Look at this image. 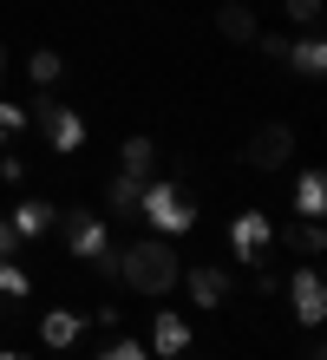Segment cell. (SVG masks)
<instances>
[{
  "label": "cell",
  "mask_w": 327,
  "mask_h": 360,
  "mask_svg": "<svg viewBox=\"0 0 327 360\" xmlns=\"http://www.w3.org/2000/svg\"><path fill=\"white\" fill-rule=\"evenodd\" d=\"M79 334H85V314H79V308L39 314V341H46V347H79Z\"/></svg>",
  "instance_id": "cell-11"
},
{
  "label": "cell",
  "mask_w": 327,
  "mask_h": 360,
  "mask_svg": "<svg viewBox=\"0 0 327 360\" xmlns=\"http://www.w3.org/2000/svg\"><path fill=\"white\" fill-rule=\"evenodd\" d=\"M150 354H158V360H184L190 354V321H184L177 308L150 314Z\"/></svg>",
  "instance_id": "cell-8"
},
{
  "label": "cell",
  "mask_w": 327,
  "mask_h": 360,
  "mask_svg": "<svg viewBox=\"0 0 327 360\" xmlns=\"http://www.w3.org/2000/svg\"><path fill=\"white\" fill-rule=\"evenodd\" d=\"M138 217L158 229V236H184V229H196V197L184 184H170V177H144Z\"/></svg>",
  "instance_id": "cell-2"
},
{
  "label": "cell",
  "mask_w": 327,
  "mask_h": 360,
  "mask_svg": "<svg viewBox=\"0 0 327 360\" xmlns=\"http://www.w3.org/2000/svg\"><path fill=\"white\" fill-rule=\"evenodd\" d=\"M255 295H281V275H275L269 262H262V269H255Z\"/></svg>",
  "instance_id": "cell-24"
},
{
  "label": "cell",
  "mask_w": 327,
  "mask_h": 360,
  "mask_svg": "<svg viewBox=\"0 0 327 360\" xmlns=\"http://www.w3.org/2000/svg\"><path fill=\"white\" fill-rule=\"evenodd\" d=\"M308 360H327V347H321V341H314V347H308Z\"/></svg>",
  "instance_id": "cell-28"
},
{
  "label": "cell",
  "mask_w": 327,
  "mask_h": 360,
  "mask_svg": "<svg viewBox=\"0 0 327 360\" xmlns=\"http://www.w3.org/2000/svg\"><path fill=\"white\" fill-rule=\"evenodd\" d=\"M255 46H262V53H269L275 66H281V59H288V33H255Z\"/></svg>",
  "instance_id": "cell-23"
},
{
  "label": "cell",
  "mask_w": 327,
  "mask_h": 360,
  "mask_svg": "<svg viewBox=\"0 0 327 360\" xmlns=\"http://www.w3.org/2000/svg\"><path fill=\"white\" fill-rule=\"evenodd\" d=\"M150 164H158V144H150V138H124L118 171H124V177H150Z\"/></svg>",
  "instance_id": "cell-16"
},
{
  "label": "cell",
  "mask_w": 327,
  "mask_h": 360,
  "mask_svg": "<svg viewBox=\"0 0 327 360\" xmlns=\"http://www.w3.org/2000/svg\"><path fill=\"white\" fill-rule=\"evenodd\" d=\"M33 118H39V131H46V144H53L59 158H72V151H85V118L72 112V105H59L53 92H46V98L33 105Z\"/></svg>",
  "instance_id": "cell-4"
},
{
  "label": "cell",
  "mask_w": 327,
  "mask_h": 360,
  "mask_svg": "<svg viewBox=\"0 0 327 360\" xmlns=\"http://www.w3.org/2000/svg\"><path fill=\"white\" fill-rule=\"evenodd\" d=\"M138 197H144V177H112V184H105V203H112V210H124V217H131V210H138Z\"/></svg>",
  "instance_id": "cell-17"
},
{
  "label": "cell",
  "mask_w": 327,
  "mask_h": 360,
  "mask_svg": "<svg viewBox=\"0 0 327 360\" xmlns=\"http://www.w3.org/2000/svg\"><path fill=\"white\" fill-rule=\"evenodd\" d=\"M229 249H236V262H249V269L269 262V249H275V223H269V210H236V223H229Z\"/></svg>",
  "instance_id": "cell-3"
},
{
  "label": "cell",
  "mask_w": 327,
  "mask_h": 360,
  "mask_svg": "<svg viewBox=\"0 0 327 360\" xmlns=\"http://www.w3.org/2000/svg\"><path fill=\"white\" fill-rule=\"evenodd\" d=\"M281 243H288L301 262L327 256V229H321V217H301V223H288V229H281Z\"/></svg>",
  "instance_id": "cell-12"
},
{
  "label": "cell",
  "mask_w": 327,
  "mask_h": 360,
  "mask_svg": "<svg viewBox=\"0 0 327 360\" xmlns=\"http://www.w3.org/2000/svg\"><path fill=\"white\" fill-rule=\"evenodd\" d=\"M92 321H98V328H105V334H118V328H124V314H118V308H112V302H105V308H98V314H92Z\"/></svg>",
  "instance_id": "cell-27"
},
{
  "label": "cell",
  "mask_w": 327,
  "mask_h": 360,
  "mask_svg": "<svg viewBox=\"0 0 327 360\" xmlns=\"http://www.w3.org/2000/svg\"><path fill=\"white\" fill-rule=\"evenodd\" d=\"M59 229H65V249H72V262H92L112 249V236H105V217H92V210H59Z\"/></svg>",
  "instance_id": "cell-6"
},
{
  "label": "cell",
  "mask_w": 327,
  "mask_h": 360,
  "mask_svg": "<svg viewBox=\"0 0 327 360\" xmlns=\"http://www.w3.org/2000/svg\"><path fill=\"white\" fill-rule=\"evenodd\" d=\"M216 33L243 46V39H255V13L243 7V0H223V7H216Z\"/></svg>",
  "instance_id": "cell-15"
},
{
  "label": "cell",
  "mask_w": 327,
  "mask_h": 360,
  "mask_svg": "<svg viewBox=\"0 0 327 360\" xmlns=\"http://www.w3.org/2000/svg\"><path fill=\"white\" fill-rule=\"evenodd\" d=\"M0 184H27V164H20V158H0Z\"/></svg>",
  "instance_id": "cell-25"
},
{
  "label": "cell",
  "mask_w": 327,
  "mask_h": 360,
  "mask_svg": "<svg viewBox=\"0 0 327 360\" xmlns=\"http://www.w3.org/2000/svg\"><path fill=\"white\" fill-rule=\"evenodd\" d=\"M281 66H295L301 79H321V72H327V39L308 27L301 39H288V59H281Z\"/></svg>",
  "instance_id": "cell-10"
},
{
  "label": "cell",
  "mask_w": 327,
  "mask_h": 360,
  "mask_svg": "<svg viewBox=\"0 0 327 360\" xmlns=\"http://www.w3.org/2000/svg\"><path fill=\"white\" fill-rule=\"evenodd\" d=\"M184 282H190V302H196V308H216V302L229 295V275H223V269H210V262H203V269H190Z\"/></svg>",
  "instance_id": "cell-13"
},
{
  "label": "cell",
  "mask_w": 327,
  "mask_h": 360,
  "mask_svg": "<svg viewBox=\"0 0 327 360\" xmlns=\"http://www.w3.org/2000/svg\"><path fill=\"white\" fill-rule=\"evenodd\" d=\"M0 295H13V302H27V295H33V275L20 269V262H0Z\"/></svg>",
  "instance_id": "cell-20"
},
{
  "label": "cell",
  "mask_w": 327,
  "mask_h": 360,
  "mask_svg": "<svg viewBox=\"0 0 327 360\" xmlns=\"http://www.w3.org/2000/svg\"><path fill=\"white\" fill-rule=\"evenodd\" d=\"M7 223H13V236H20V243H33V236H46V229L59 223V203H46V197H20Z\"/></svg>",
  "instance_id": "cell-9"
},
{
  "label": "cell",
  "mask_w": 327,
  "mask_h": 360,
  "mask_svg": "<svg viewBox=\"0 0 327 360\" xmlns=\"http://www.w3.org/2000/svg\"><path fill=\"white\" fill-rule=\"evenodd\" d=\"M118 282H131L138 295H170L184 282V262L170 249V236H144V243L118 249Z\"/></svg>",
  "instance_id": "cell-1"
},
{
  "label": "cell",
  "mask_w": 327,
  "mask_h": 360,
  "mask_svg": "<svg viewBox=\"0 0 327 360\" xmlns=\"http://www.w3.org/2000/svg\"><path fill=\"white\" fill-rule=\"evenodd\" d=\"M0 72H7V46H0Z\"/></svg>",
  "instance_id": "cell-30"
},
{
  "label": "cell",
  "mask_w": 327,
  "mask_h": 360,
  "mask_svg": "<svg viewBox=\"0 0 327 360\" xmlns=\"http://www.w3.org/2000/svg\"><path fill=\"white\" fill-rule=\"evenodd\" d=\"M0 360H27V354H13V347H7V354H0Z\"/></svg>",
  "instance_id": "cell-29"
},
{
  "label": "cell",
  "mask_w": 327,
  "mask_h": 360,
  "mask_svg": "<svg viewBox=\"0 0 327 360\" xmlns=\"http://www.w3.org/2000/svg\"><path fill=\"white\" fill-rule=\"evenodd\" d=\"M295 210L301 217H327V171H301L295 177Z\"/></svg>",
  "instance_id": "cell-14"
},
{
  "label": "cell",
  "mask_w": 327,
  "mask_h": 360,
  "mask_svg": "<svg viewBox=\"0 0 327 360\" xmlns=\"http://www.w3.org/2000/svg\"><path fill=\"white\" fill-rule=\"evenodd\" d=\"M13 249H20V236H13V223L0 217V262H13Z\"/></svg>",
  "instance_id": "cell-26"
},
{
  "label": "cell",
  "mask_w": 327,
  "mask_h": 360,
  "mask_svg": "<svg viewBox=\"0 0 327 360\" xmlns=\"http://www.w3.org/2000/svg\"><path fill=\"white\" fill-rule=\"evenodd\" d=\"M288 7V20H301V27H321V0H281Z\"/></svg>",
  "instance_id": "cell-22"
},
{
  "label": "cell",
  "mask_w": 327,
  "mask_h": 360,
  "mask_svg": "<svg viewBox=\"0 0 327 360\" xmlns=\"http://www.w3.org/2000/svg\"><path fill=\"white\" fill-rule=\"evenodd\" d=\"M27 72H33V86H59V72H65V59H59L53 46H39V53H27Z\"/></svg>",
  "instance_id": "cell-18"
},
{
  "label": "cell",
  "mask_w": 327,
  "mask_h": 360,
  "mask_svg": "<svg viewBox=\"0 0 327 360\" xmlns=\"http://www.w3.org/2000/svg\"><path fill=\"white\" fill-rule=\"evenodd\" d=\"M27 131V105H13V98H0V151Z\"/></svg>",
  "instance_id": "cell-19"
},
{
  "label": "cell",
  "mask_w": 327,
  "mask_h": 360,
  "mask_svg": "<svg viewBox=\"0 0 327 360\" xmlns=\"http://www.w3.org/2000/svg\"><path fill=\"white\" fill-rule=\"evenodd\" d=\"M98 360H150V347H144V341H124V334H112V347H105Z\"/></svg>",
  "instance_id": "cell-21"
},
{
  "label": "cell",
  "mask_w": 327,
  "mask_h": 360,
  "mask_svg": "<svg viewBox=\"0 0 327 360\" xmlns=\"http://www.w3.org/2000/svg\"><path fill=\"white\" fill-rule=\"evenodd\" d=\"M288 158H295V131L288 124H262V131L249 138V164L255 171H288Z\"/></svg>",
  "instance_id": "cell-7"
},
{
  "label": "cell",
  "mask_w": 327,
  "mask_h": 360,
  "mask_svg": "<svg viewBox=\"0 0 327 360\" xmlns=\"http://www.w3.org/2000/svg\"><path fill=\"white\" fill-rule=\"evenodd\" d=\"M288 308H295L301 328H321V321H327V282H321L314 262H301V269L288 275Z\"/></svg>",
  "instance_id": "cell-5"
}]
</instances>
